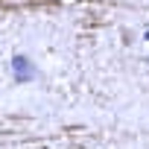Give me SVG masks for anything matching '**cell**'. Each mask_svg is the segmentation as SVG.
<instances>
[{"instance_id": "obj_1", "label": "cell", "mask_w": 149, "mask_h": 149, "mask_svg": "<svg viewBox=\"0 0 149 149\" xmlns=\"http://www.w3.org/2000/svg\"><path fill=\"white\" fill-rule=\"evenodd\" d=\"M15 79L18 82H29V79H35V67H32V61L26 58V56H15Z\"/></svg>"}, {"instance_id": "obj_2", "label": "cell", "mask_w": 149, "mask_h": 149, "mask_svg": "<svg viewBox=\"0 0 149 149\" xmlns=\"http://www.w3.org/2000/svg\"><path fill=\"white\" fill-rule=\"evenodd\" d=\"M146 38H149V29H146Z\"/></svg>"}]
</instances>
